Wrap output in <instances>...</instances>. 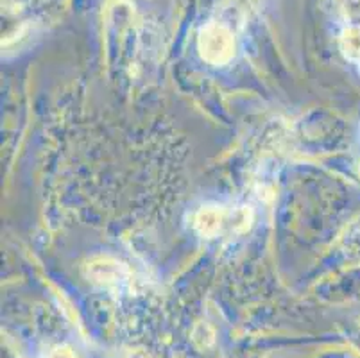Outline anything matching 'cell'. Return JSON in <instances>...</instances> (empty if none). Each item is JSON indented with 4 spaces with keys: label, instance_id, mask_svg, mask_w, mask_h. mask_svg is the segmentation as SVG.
Masks as SVG:
<instances>
[{
    "label": "cell",
    "instance_id": "1",
    "mask_svg": "<svg viewBox=\"0 0 360 358\" xmlns=\"http://www.w3.org/2000/svg\"><path fill=\"white\" fill-rule=\"evenodd\" d=\"M199 49H201L202 58L208 59L210 63H224L233 56V36L224 25H206L199 36Z\"/></svg>",
    "mask_w": 360,
    "mask_h": 358
},
{
    "label": "cell",
    "instance_id": "2",
    "mask_svg": "<svg viewBox=\"0 0 360 358\" xmlns=\"http://www.w3.org/2000/svg\"><path fill=\"white\" fill-rule=\"evenodd\" d=\"M342 13L348 24L360 29V0H342Z\"/></svg>",
    "mask_w": 360,
    "mask_h": 358
},
{
    "label": "cell",
    "instance_id": "3",
    "mask_svg": "<svg viewBox=\"0 0 360 358\" xmlns=\"http://www.w3.org/2000/svg\"><path fill=\"white\" fill-rule=\"evenodd\" d=\"M49 358H75V357L68 347H56V350L49 354Z\"/></svg>",
    "mask_w": 360,
    "mask_h": 358
}]
</instances>
